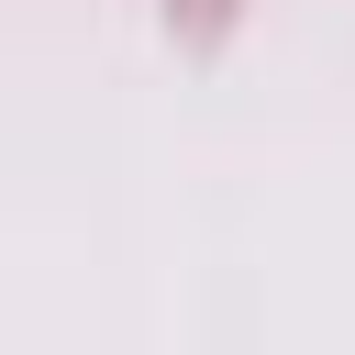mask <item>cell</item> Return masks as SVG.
<instances>
[{
    "mask_svg": "<svg viewBox=\"0 0 355 355\" xmlns=\"http://www.w3.org/2000/svg\"><path fill=\"white\" fill-rule=\"evenodd\" d=\"M233 11H244V0H166V22H178V33H189V44H211V33H222V22H233Z\"/></svg>",
    "mask_w": 355,
    "mask_h": 355,
    "instance_id": "6da1fadb",
    "label": "cell"
}]
</instances>
